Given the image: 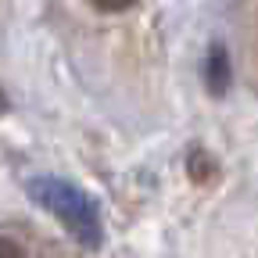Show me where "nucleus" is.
<instances>
[{"instance_id":"nucleus-5","label":"nucleus","mask_w":258,"mask_h":258,"mask_svg":"<svg viewBox=\"0 0 258 258\" xmlns=\"http://www.w3.org/2000/svg\"><path fill=\"white\" fill-rule=\"evenodd\" d=\"M0 258H25V251L11 237H0Z\"/></svg>"},{"instance_id":"nucleus-2","label":"nucleus","mask_w":258,"mask_h":258,"mask_svg":"<svg viewBox=\"0 0 258 258\" xmlns=\"http://www.w3.org/2000/svg\"><path fill=\"white\" fill-rule=\"evenodd\" d=\"M205 79H208V90L212 93H222L226 86H230V61H226V50L222 47H212L208 64H205Z\"/></svg>"},{"instance_id":"nucleus-4","label":"nucleus","mask_w":258,"mask_h":258,"mask_svg":"<svg viewBox=\"0 0 258 258\" xmlns=\"http://www.w3.org/2000/svg\"><path fill=\"white\" fill-rule=\"evenodd\" d=\"M97 11H108V15H118V11H129L137 0H90Z\"/></svg>"},{"instance_id":"nucleus-6","label":"nucleus","mask_w":258,"mask_h":258,"mask_svg":"<svg viewBox=\"0 0 258 258\" xmlns=\"http://www.w3.org/2000/svg\"><path fill=\"white\" fill-rule=\"evenodd\" d=\"M0 111H4V97H0Z\"/></svg>"},{"instance_id":"nucleus-3","label":"nucleus","mask_w":258,"mask_h":258,"mask_svg":"<svg viewBox=\"0 0 258 258\" xmlns=\"http://www.w3.org/2000/svg\"><path fill=\"white\" fill-rule=\"evenodd\" d=\"M186 169H190V176H194V179H201V183H208V179L215 176V165L208 161V154H205V151H194V154H190V161H186Z\"/></svg>"},{"instance_id":"nucleus-1","label":"nucleus","mask_w":258,"mask_h":258,"mask_svg":"<svg viewBox=\"0 0 258 258\" xmlns=\"http://www.w3.org/2000/svg\"><path fill=\"white\" fill-rule=\"evenodd\" d=\"M32 198H36L50 215H57L79 240H86V244L101 240V219H97V208H93V201L86 198V194H79L72 183L43 176V179L32 183Z\"/></svg>"}]
</instances>
